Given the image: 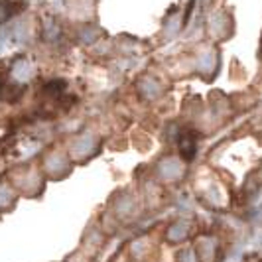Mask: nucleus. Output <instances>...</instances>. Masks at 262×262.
I'll use <instances>...</instances> for the list:
<instances>
[{"label": "nucleus", "mask_w": 262, "mask_h": 262, "mask_svg": "<svg viewBox=\"0 0 262 262\" xmlns=\"http://www.w3.org/2000/svg\"><path fill=\"white\" fill-rule=\"evenodd\" d=\"M95 38H97L95 30H83V34H81V40H83V42H87V44H89V42H93Z\"/></svg>", "instance_id": "1"}, {"label": "nucleus", "mask_w": 262, "mask_h": 262, "mask_svg": "<svg viewBox=\"0 0 262 262\" xmlns=\"http://www.w3.org/2000/svg\"><path fill=\"white\" fill-rule=\"evenodd\" d=\"M28 73H30V69H28V63H22V61H18V65H16V75H18V77H20V75L28 77Z\"/></svg>", "instance_id": "2"}]
</instances>
